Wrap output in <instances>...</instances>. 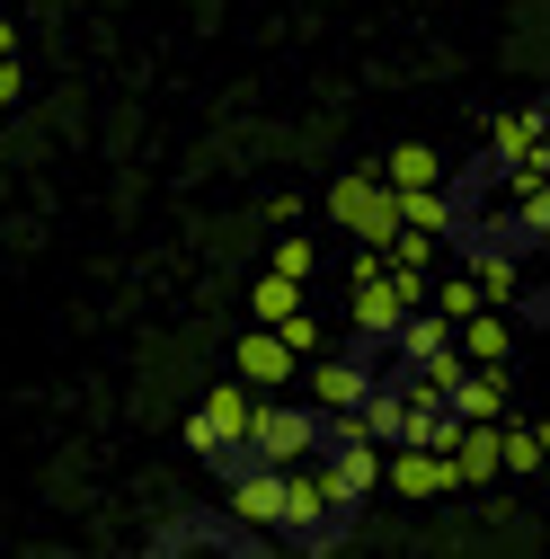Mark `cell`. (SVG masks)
Instances as JSON below:
<instances>
[{"instance_id":"4","label":"cell","mask_w":550,"mask_h":559,"mask_svg":"<svg viewBox=\"0 0 550 559\" xmlns=\"http://www.w3.org/2000/svg\"><path fill=\"white\" fill-rule=\"evenodd\" d=\"M427 266H382L364 285H347V337H399L408 320L427 311Z\"/></svg>"},{"instance_id":"13","label":"cell","mask_w":550,"mask_h":559,"mask_svg":"<svg viewBox=\"0 0 550 559\" xmlns=\"http://www.w3.org/2000/svg\"><path fill=\"white\" fill-rule=\"evenodd\" d=\"M453 346H462V365H506V356H515V320L489 302V311H470V320L453 329Z\"/></svg>"},{"instance_id":"6","label":"cell","mask_w":550,"mask_h":559,"mask_svg":"<svg viewBox=\"0 0 550 559\" xmlns=\"http://www.w3.org/2000/svg\"><path fill=\"white\" fill-rule=\"evenodd\" d=\"M320 436H328V408H311V400H258V417H249V462L294 471V462L320 453Z\"/></svg>"},{"instance_id":"5","label":"cell","mask_w":550,"mask_h":559,"mask_svg":"<svg viewBox=\"0 0 550 559\" xmlns=\"http://www.w3.org/2000/svg\"><path fill=\"white\" fill-rule=\"evenodd\" d=\"M328 223L347 231L356 249H391V240H399V187H391L382 169H337V187H328Z\"/></svg>"},{"instance_id":"15","label":"cell","mask_w":550,"mask_h":559,"mask_svg":"<svg viewBox=\"0 0 550 559\" xmlns=\"http://www.w3.org/2000/svg\"><path fill=\"white\" fill-rule=\"evenodd\" d=\"M382 178H391L399 195H418V187H444V160H435L427 143H399V152L382 160Z\"/></svg>"},{"instance_id":"2","label":"cell","mask_w":550,"mask_h":559,"mask_svg":"<svg viewBox=\"0 0 550 559\" xmlns=\"http://www.w3.org/2000/svg\"><path fill=\"white\" fill-rule=\"evenodd\" d=\"M143 559H275V533L240 524L231 507H178L152 524Z\"/></svg>"},{"instance_id":"8","label":"cell","mask_w":550,"mask_h":559,"mask_svg":"<svg viewBox=\"0 0 550 559\" xmlns=\"http://www.w3.org/2000/svg\"><path fill=\"white\" fill-rule=\"evenodd\" d=\"M231 373H240V382H249L258 400H275L285 382H302V356H294V346L275 337V329H249V337L231 346Z\"/></svg>"},{"instance_id":"21","label":"cell","mask_w":550,"mask_h":559,"mask_svg":"<svg viewBox=\"0 0 550 559\" xmlns=\"http://www.w3.org/2000/svg\"><path fill=\"white\" fill-rule=\"evenodd\" d=\"M10 53H19V36H10V27H0V62H10Z\"/></svg>"},{"instance_id":"17","label":"cell","mask_w":550,"mask_h":559,"mask_svg":"<svg viewBox=\"0 0 550 559\" xmlns=\"http://www.w3.org/2000/svg\"><path fill=\"white\" fill-rule=\"evenodd\" d=\"M498 444H506V471H550V444H541V427H515V417H506V427H498Z\"/></svg>"},{"instance_id":"10","label":"cell","mask_w":550,"mask_h":559,"mask_svg":"<svg viewBox=\"0 0 550 559\" xmlns=\"http://www.w3.org/2000/svg\"><path fill=\"white\" fill-rule=\"evenodd\" d=\"M541 143H550V107H506L489 124V160L498 169H541Z\"/></svg>"},{"instance_id":"11","label":"cell","mask_w":550,"mask_h":559,"mask_svg":"<svg viewBox=\"0 0 550 559\" xmlns=\"http://www.w3.org/2000/svg\"><path fill=\"white\" fill-rule=\"evenodd\" d=\"M453 417H462V427H506V365H462Z\"/></svg>"},{"instance_id":"19","label":"cell","mask_w":550,"mask_h":559,"mask_svg":"<svg viewBox=\"0 0 550 559\" xmlns=\"http://www.w3.org/2000/svg\"><path fill=\"white\" fill-rule=\"evenodd\" d=\"M266 266H275V275H294V285H311V266H320V249L285 231V240H275V249H266Z\"/></svg>"},{"instance_id":"1","label":"cell","mask_w":550,"mask_h":559,"mask_svg":"<svg viewBox=\"0 0 550 559\" xmlns=\"http://www.w3.org/2000/svg\"><path fill=\"white\" fill-rule=\"evenodd\" d=\"M347 524H356V498L337 488V471H328V436H320V453L285 471V524H275V542L328 559L337 542H347Z\"/></svg>"},{"instance_id":"23","label":"cell","mask_w":550,"mask_h":559,"mask_svg":"<svg viewBox=\"0 0 550 559\" xmlns=\"http://www.w3.org/2000/svg\"><path fill=\"white\" fill-rule=\"evenodd\" d=\"M541 488H550V471H541Z\"/></svg>"},{"instance_id":"12","label":"cell","mask_w":550,"mask_h":559,"mask_svg":"<svg viewBox=\"0 0 550 559\" xmlns=\"http://www.w3.org/2000/svg\"><path fill=\"white\" fill-rule=\"evenodd\" d=\"M444 453H453V479H462V488H489V479L506 471L498 427H453V444H444Z\"/></svg>"},{"instance_id":"7","label":"cell","mask_w":550,"mask_h":559,"mask_svg":"<svg viewBox=\"0 0 550 559\" xmlns=\"http://www.w3.org/2000/svg\"><path fill=\"white\" fill-rule=\"evenodd\" d=\"M382 488H399V498H453V453L444 444H391L382 453Z\"/></svg>"},{"instance_id":"14","label":"cell","mask_w":550,"mask_h":559,"mask_svg":"<svg viewBox=\"0 0 550 559\" xmlns=\"http://www.w3.org/2000/svg\"><path fill=\"white\" fill-rule=\"evenodd\" d=\"M249 311H258V329H285V320H294V311H311V302H302L294 275H275V266H266V275H258V294H249Z\"/></svg>"},{"instance_id":"16","label":"cell","mask_w":550,"mask_h":559,"mask_svg":"<svg viewBox=\"0 0 550 559\" xmlns=\"http://www.w3.org/2000/svg\"><path fill=\"white\" fill-rule=\"evenodd\" d=\"M427 311H444V320H453V329H462V320H470V311H489V294H479V275H470V266H462V275H444V285H435V294H427Z\"/></svg>"},{"instance_id":"18","label":"cell","mask_w":550,"mask_h":559,"mask_svg":"<svg viewBox=\"0 0 550 559\" xmlns=\"http://www.w3.org/2000/svg\"><path fill=\"white\" fill-rule=\"evenodd\" d=\"M275 337H285V346H294L302 365H311V356H328V320H320V311H294L285 329H275Z\"/></svg>"},{"instance_id":"20","label":"cell","mask_w":550,"mask_h":559,"mask_svg":"<svg viewBox=\"0 0 550 559\" xmlns=\"http://www.w3.org/2000/svg\"><path fill=\"white\" fill-rule=\"evenodd\" d=\"M10 98H19V53H10V62H0V107H10Z\"/></svg>"},{"instance_id":"3","label":"cell","mask_w":550,"mask_h":559,"mask_svg":"<svg viewBox=\"0 0 550 559\" xmlns=\"http://www.w3.org/2000/svg\"><path fill=\"white\" fill-rule=\"evenodd\" d=\"M249 417H258V391L231 373V382H214L195 400V417H187V453L214 471V479H231V471H249Z\"/></svg>"},{"instance_id":"9","label":"cell","mask_w":550,"mask_h":559,"mask_svg":"<svg viewBox=\"0 0 550 559\" xmlns=\"http://www.w3.org/2000/svg\"><path fill=\"white\" fill-rule=\"evenodd\" d=\"M223 507H231L240 524L275 533V524H285V471H275V462H249V471H231V479H223Z\"/></svg>"},{"instance_id":"22","label":"cell","mask_w":550,"mask_h":559,"mask_svg":"<svg viewBox=\"0 0 550 559\" xmlns=\"http://www.w3.org/2000/svg\"><path fill=\"white\" fill-rule=\"evenodd\" d=\"M541 178H550V143H541Z\"/></svg>"}]
</instances>
